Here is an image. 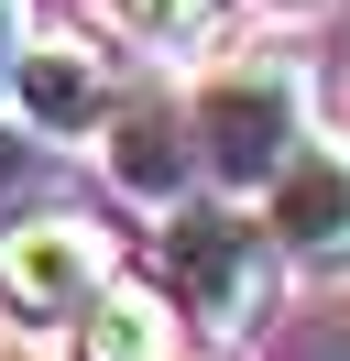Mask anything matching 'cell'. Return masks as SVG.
<instances>
[{"mask_svg":"<svg viewBox=\"0 0 350 361\" xmlns=\"http://www.w3.org/2000/svg\"><path fill=\"white\" fill-rule=\"evenodd\" d=\"M109 23L131 44H153V55H186V44H208L230 23V0H109Z\"/></svg>","mask_w":350,"mask_h":361,"instance_id":"ba28073f","label":"cell"},{"mask_svg":"<svg viewBox=\"0 0 350 361\" xmlns=\"http://www.w3.org/2000/svg\"><path fill=\"white\" fill-rule=\"evenodd\" d=\"M262 230L284 263H350V142L306 132L284 154V176L262 186Z\"/></svg>","mask_w":350,"mask_h":361,"instance_id":"5b68a950","label":"cell"},{"mask_svg":"<svg viewBox=\"0 0 350 361\" xmlns=\"http://www.w3.org/2000/svg\"><path fill=\"white\" fill-rule=\"evenodd\" d=\"M109 142V186H131L143 208H175L197 186V132H186V99H121L99 121Z\"/></svg>","mask_w":350,"mask_h":361,"instance_id":"8992f818","label":"cell"},{"mask_svg":"<svg viewBox=\"0 0 350 361\" xmlns=\"http://www.w3.org/2000/svg\"><path fill=\"white\" fill-rule=\"evenodd\" d=\"M121 274V241H109V219H88V208H22V219H0V307L11 317H77L88 295Z\"/></svg>","mask_w":350,"mask_h":361,"instance_id":"3957f363","label":"cell"},{"mask_svg":"<svg viewBox=\"0 0 350 361\" xmlns=\"http://www.w3.org/2000/svg\"><path fill=\"white\" fill-rule=\"evenodd\" d=\"M186 132H197V176L219 197H262L284 176V154L318 132V88H306L296 55H230L186 99Z\"/></svg>","mask_w":350,"mask_h":361,"instance_id":"6da1fadb","label":"cell"},{"mask_svg":"<svg viewBox=\"0 0 350 361\" xmlns=\"http://www.w3.org/2000/svg\"><path fill=\"white\" fill-rule=\"evenodd\" d=\"M0 110H22V132H44V142H88L121 110V77H109V55L88 44V33H22Z\"/></svg>","mask_w":350,"mask_h":361,"instance_id":"277c9868","label":"cell"},{"mask_svg":"<svg viewBox=\"0 0 350 361\" xmlns=\"http://www.w3.org/2000/svg\"><path fill=\"white\" fill-rule=\"evenodd\" d=\"M175 295L164 285H121L109 274L77 317H66V361H175Z\"/></svg>","mask_w":350,"mask_h":361,"instance_id":"52a82bcc","label":"cell"},{"mask_svg":"<svg viewBox=\"0 0 350 361\" xmlns=\"http://www.w3.org/2000/svg\"><path fill=\"white\" fill-rule=\"evenodd\" d=\"M44 197H55V142L44 132H0V219H22Z\"/></svg>","mask_w":350,"mask_h":361,"instance_id":"9c48e42d","label":"cell"},{"mask_svg":"<svg viewBox=\"0 0 350 361\" xmlns=\"http://www.w3.org/2000/svg\"><path fill=\"white\" fill-rule=\"evenodd\" d=\"M0 361H44V350H0Z\"/></svg>","mask_w":350,"mask_h":361,"instance_id":"8fae6325","label":"cell"},{"mask_svg":"<svg viewBox=\"0 0 350 361\" xmlns=\"http://www.w3.org/2000/svg\"><path fill=\"white\" fill-rule=\"evenodd\" d=\"M274 274H284L274 230L241 219L230 197H175L164 208V295H175V317H197L219 339H252L262 307H274Z\"/></svg>","mask_w":350,"mask_h":361,"instance_id":"7a4b0ae2","label":"cell"},{"mask_svg":"<svg viewBox=\"0 0 350 361\" xmlns=\"http://www.w3.org/2000/svg\"><path fill=\"white\" fill-rule=\"evenodd\" d=\"M22 33H33V11H22V0H0V99H11V55H22Z\"/></svg>","mask_w":350,"mask_h":361,"instance_id":"30bf717a","label":"cell"}]
</instances>
